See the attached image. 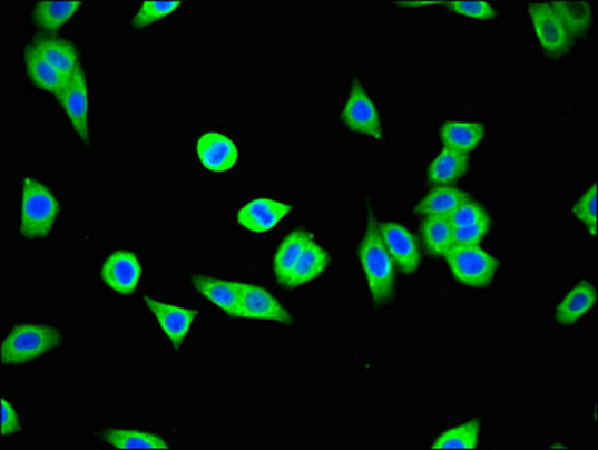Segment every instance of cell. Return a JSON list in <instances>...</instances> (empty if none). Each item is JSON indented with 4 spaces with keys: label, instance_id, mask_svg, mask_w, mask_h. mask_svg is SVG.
I'll list each match as a JSON object with an SVG mask.
<instances>
[{
    "label": "cell",
    "instance_id": "30",
    "mask_svg": "<svg viewBox=\"0 0 598 450\" xmlns=\"http://www.w3.org/2000/svg\"><path fill=\"white\" fill-rule=\"evenodd\" d=\"M452 14L474 21H492L497 17L496 7L489 2H450L445 3Z\"/></svg>",
    "mask_w": 598,
    "mask_h": 450
},
{
    "label": "cell",
    "instance_id": "26",
    "mask_svg": "<svg viewBox=\"0 0 598 450\" xmlns=\"http://www.w3.org/2000/svg\"><path fill=\"white\" fill-rule=\"evenodd\" d=\"M480 423L476 421L450 428L438 437L433 449H477L479 448Z\"/></svg>",
    "mask_w": 598,
    "mask_h": 450
},
{
    "label": "cell",
    "instance_id": "15",
    "mask_svg": "<svg viewBox=\"0 0 598 450\" xmlns=\"http://www.w3.org/2000/svg\"><path fill=\"white\" fill-rule=\"evenodd\" d=\"M292 206L273 197H254L237 207L234 221L251 235H264L287 218Z\"/></svg>",
    "mask_w": 598,
    "mask_h": 450
},
{
    "label": "cell",
    "instance_id": "4",
    "mask_svg": "<svg viewBox=\"0 0 598 450\" xmlns=\"http://www.w3.org/2000/svg\"><path fill=\"white\" fill-rule=\"evenodd\" d=\"M355 262L363 284L376 305H388L394 296L396 275L393 260L381 239L380 225L374 206L366 202L363 206L357 242H355Z\"/></svg>",
    "mask_w": 598,
    "mask_h": 450
},
{
    "label": "cell",
    "instance_id": "17",
    "mask_svg": "<svg viewBox=\"0 0 598 450\" xmlns=\"http://www.w3.org/2000/svg\"><path fill=\"white\" fill-rule=\"evenodd\" d=\"M452 224L454 245L477 246L488 236L492 219L477 203L467 202L449 216Z\"/></svg>",
    "mask_w": 598,
    "mask_h": 450
},
{
    "label": "cell",
    "instance_id": "28",
    "mask_svg": "<svg viewBox=\"0 0 598 450\" xmlns=\"http://www.w3.org/2000/svg\"><path fill=\"white\" fill-rule=\"evenodd\" d=\"M571 215L580 225L587 228L592 237L597 236V184L591 186L574 203Z\"/></svg>",
    "mask_w": 598,
    "mask_h": 450
},
{
    "label": "cell",
    "instance_id": "6",
    "mask_svg": "<svg viewBox=\"0 0 598 450\" xmlns=\"http://www.w3.org/2000/svg\"><path fill=\"white\" fill-rule=\"evenodd\" d=\"M89 439L107 449H171L179 444V430L111 422L95 428Z\"/></svg>",
    "mask_w": 598,
    "mask_h": 450
},
{
    "label": "cell",
    "instance_id": "9",
    "mask_svg": "<svg viewBox=\"0 0 598 450\" xmlns=\"http://www.w3.org/2000/svg\"><path fill=\"white\" fill-rule=\"evenodd\" d=\"M141 302L164 340L175 352H182V349L188 344L190 333L198 322L197 310L176 304V302L164 301L155 294H145Z\"/></svg>",
    "mask_w": 598,
    "mask_h": 450
},
{
    "label": "cell",
    "instance_id": "16",
    "mask_svg": "<svg viewBox=\"0 0 598 450\" xmlns=\"http://www.w3.org/2000/svg\"><path fill=\"white\" fill-rule=\"evenodd\" d=\"M241 320L272 322L283 326H292L294 322L287 306L271 290L245 281H242Z\"/></svg>",
    "mask_w": 598,
    "mask_h": 450
},
{
    "label": "cell",
    "instance_id": "11",
    "mask_svg": "<svg viewBox=\"0 0 598 450\" xmlns=\"http://www.w3.org/2000/svg\"><path fill=\"white\" fill-rule=\"evenodd\" d=\"M445 260L454 278L472 288L489 287L500 270V262L479 246L454 245Z\"/></svg>",
    "mask_w": 598,
    "mask_h": 450
},
{
    "label": "cell",
    "instance_id": "23",
    "mask_svg": "<svg viewBox=\"0 0 598 450\" xmlns=\"http://www.w3.org/2000/svg\"><path fill=\"white\" fill-rule=\"evenodd\" d=\"M484 138L483 125L477 123H445L440 128V140L448 149L468 154L476 149Z\"/></svg>",
    "mask_w": 598,
    "mask_h": 450
},
{
    "label": "cell",
    "instance_id": "2",
    "mask_svg": "<svg viewBox=\"0 0 598 450\" xmlns=\"http://www.w3.org/2000/svg\"><path fill=\"white\" fill-rule=\"evenodd\" d=\"M21 63L26 79L35 88L58 98L84 69L78 47L53 33H42L29 41L21 55Z\"/></svg>",
    "mask_w": 598,
    "mask_h": 450
},
{
    "label": "cell",
    "instance_id": "12",
    "mask_svg": "<svg viewBox=\"0 0 598 450\" xmlns=\"http://www.w3.org/2000/svg\"><path fill=\"white\" fill-rule=\"evenodd\" d=\"M194 157L198 166L209 175H232L241 162V150L229 134L210 129L199 134L194 145Z\"/></svg>",
    "mask_w": 598,
    "mask_h": 450
},
{
    "label": "cell",
    "instance_id": "8",
    "mask_svg": "<svg viewBox=\"0 0 598 450\" xmlns=\"http://www.w3.org/2000/svg\"><path fill=\"white\" fill-rule=\"evenodd\" d=\"M60 108L73 137L84 147L92 146L94 143V94L92 84L85 69L73 77L67 89L60 94Z\"/></svg>",
    "mask_w": 598,
    "mask_h": 450
},
{
    "label": "cell",
    "instance_id": "24",
    "mask_svg": "<svg viewBox=\"0 0 598 450\" xmlns=\"http://www.w3.org/2000/svg\"><path fill=\"white\" fill-rule=\"evenodd\" d=\"M470 202L467 193L461 189L441 188L428 194L422 202L415 206V214L427 216H450L459 206Z\"/></svg>",
    "mask_w": 598,
    "mask_h": 450
},
{
    "label": "cell",
    "instance_id": "19",
    "mask_svg": "<svg viewBox=\"0 0 598 450\" xmlns=\"http://www.w3.org/2000/svg\"><path fill=\"white\" fill-rule=\"evenodd\" d=\"M380 233L381 239H383L393 262L405 274H414L420 267V262H422V255H420L414 236L398 223L380 225Z\"/></svg>",
    "mask_w": 598,
    "mask_h": 450
},
{
    "label": "cell",
    "instance_id": "20",
    "mask_svg": "<svg viewBox=\"0 0 598 450\" xmlns=\"http://www.w3.org/2000/svg\"><path fill=\"white\" fill-rule=\"evenodd\" d=\"M81 8V2H37L32 11L33 23L46 32H56L71 25L80 16Z\"/></svg>",
    "mask_w": 598,
    "mask_h": 450
},
{
    "label": "cell",
    "instance_id": "3",
    "mask_svg": "<svg viewBox=\"0 0 598 450\" xmlns=\"http://www.w3.org/2000/svg\"><path fill=\"white\" fill-rule=\"evenodd\" d=\"M331 251L310 231L297 228L277 245L271 267L273 278L285 288L315 283L329 271Z\"/></svg>",
    "mask_w": 598,
    "mask_h": 450
},
{
    "label": "cell",
    "instance_id": "10",
    "mask_svg": "<svg viewBox=\"0 0 598 450\" xmlns=\"http://www.w3.org/2000/svg\"><path fill=\"white\" fill-rule=\"evenodd\" d=\"M340 120L350 133L357 136L376 141L384 138L380 113L361 79L351 81L349 94L341 104Z\"/></svg>",
    "mask_w": 598,
    "mask_h": 450
},
{
    "label": "cell",
    "instance_id": "27",
    "mask_svg": "<svg viewBox=\"0 0 598 450\" xmlns=\"http://www.w3.org/2000/svg\"><path fill=\"white\" fill-rule=\"evenodd\" d=\"M26 431V417L21 404L14 397L2 398V440L6 443L23 439Z\"/></svg>",
    "mask_w": 598,
    "mask_h": 450
},
{
    "label": "cell",
    "instance_id": "5",
    "mask_svg": "<svg viewBox=\"0 0 598 450\" xmlns=\"http://www.w3.org/2000/svg\"><path fill=\"white\" fill-rule=\"evenodd\" d=\"M62 205L49 182L24 175L17 186L16 235L24 242H41L58 228Z\"/></svg>",
    "mask_w": 598,
    "mask_h": 450
},
{
    "label": "cell",
    "instance_id": "22",
    "mask_svg": "<svg viewBox=\"0 0 598 450\" xmlns=\"http://www.w3.org/2000/svg\"><path fill=\"white\" fill-rule=\"evenodd\" d=\"M184 2H155V0H147V2L138 3L134 7L131 16H129L128 23L134 30H147L154 28L156 25L166 23L168 20L175 19L182 10H184Z\"/></svg>",
    "mask_w": 598,
    "mask_h": 450
},
{
    "label": "cell",
    "instance_id": "21",
    "mask_svg": "<svg viewBox=\"0 0 598 450\" xmlns=\"http://www.w3.org/2000/svg\"><path fill=\"white\" fill-rule=\"evenodd\" d=\"M468 167H470V159L467 154L444 147L429 166L428 180L433 185L453 184L465 176Z\"/></svg>",
    "mask_w": 598,
    "mask_h": 450
},
{
    "label": "cell",
    "instance_id": "13",
    "mask_svg": "<svg viewBox=\"0 0 598 450\" xmlns=\"http://www.w3.org/2000/svg\"><path fill=\"white\" fill-rule=\"evenodd\" d=\"M528 16L532 37L543 53L552 58H561L569 53L575 40L574 35L569 32L565 21L550 3H530Z\"/></svg>",
    "mask_w": 598,
    "mask_h": 450
},
{
    "label": "cell",
    "instance_id": "29",
    "mask_svg": "<svg viewBox=\"0 0 598 450\" xmlns=\"http://www.w3.org/2000/svg\"><path fill=\"white\" fill-rule=\"evenodd\" d=\"M550 6L565 21L566 28L574 35V38L582 35L588 29V25L591 23V12H589L587 3L552 2Z\"/></svg>",
    "mask_w": 598,
    "mask_h": 450
},
{
    "label": "cell",
    "instance_id": "25",
    "mask_svg": "<svg viewBox=\"0 0 598 450\" xmlns=\"http://www.w3.org/2000/svg\"><path fill=\"white\" fill-rule=\"evenodd\" d=\"M422 235L429 253L445 255L454 246L453 228L449 216H428L423 223Z\"/></svg>",
    "mask_w": 598,
    "mask_h": 450
},
{
    "label": "cell",
    "instance_id": "1",
    "mask_svg": "<svg viewBox=\"0 0 598 450\" xmlns=\"http://www.w3.org/2000/svg\"><path fill=\"white\" fill-rule=\"evenodd\" d=\"M68 331L58 320L29 317L8 324L2 336V368L6 372L32 370L58 356Z\"/></svg>",
    "mask_w": 598,
    "mask_h": 450
},
{
    "label": "cell",
    "instance_id": "31",
    "mask_svg": "<svg viewBox=\"0 0 598 450\" xmlns=\"http://www.w3.org/2000/svg\"><path fill=\"white\" fill-rule=\"evenodd\" d=\"M396 7H406V8H435L441 6L438 2H398L394 3Z\"/></svg>",
    "mask_w": 598,
    "mask_h": 450
},
{
    "label": "cell",
    "instance_id": "14",
    "mask_svg": "<svg viewBox=\"0 0 598 450\" xmlns=\"http://www.w3.org/2000/svg\"><path fill=\"white\" fill-rule=\"evenodd\" d=\"M99 278L108 292L117 296H131L140 288L143 281L141 258L133 250H111L99 267Z\"/></svg>",
    "mask_w": 598,
    "mask_h": 450
},
{
    "label": "cell",
    "instance_id": "18",
    "mask_svg": "<svg viewBox=\"0 0 598 450\" xmlns=\"http://www.w3.org/2000/svg\"><path fill=\"white\" fill-rule=\"evenodd\" d=\"M596 302V283L591 280L576 281L555 306V320L561 326H575L591 313Z\"/></svg>",
    "mask_w": 598,
    "mask_h": 450
},
{
    "label": "cell",
    "instance_id": "7",
    "mask_svg": "<svg viewBox=\"0 0 598 450\" xmlns=\"http://www.w3.org/2000/svg\"><path fill=\"white\" fill-rule=\"evenodd\" d=\"M188 285L195 297L218 317L241 320L242 281L194 271L188 275Z\"/></svg>",
    "mask_w": 598,
    "mask_h": 450
}]
</instances>
